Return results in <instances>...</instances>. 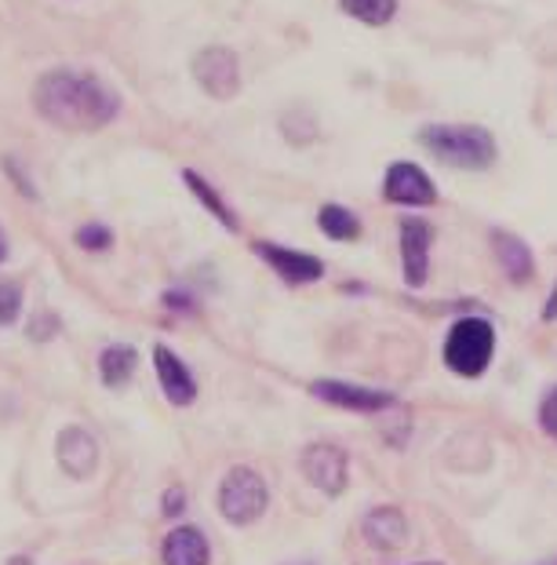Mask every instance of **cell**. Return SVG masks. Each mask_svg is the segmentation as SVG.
<instances>
[{
  "label": "cell",
  "mask_w": 557,
  "mask_h": 565,
  "mask_svg": "<svg viewBox=\"0 0 557 565\" xmlns=\"http://www.w3.org/2000/svg\"><path fill=\"white\" fill-rule=\"evenodd\" d=\"M33 106L63 131H99L120 114V95L88 70L58 66L33 84Z\"/></svg>",
  "instance_id": "6da1fadb"
},
{
  "label": "cell",
  "mask_w": 557,
  "mask_h": 565,
  "mask_svg": "<svg viewBox=\"0 0 557 565\" xmlns=\"http://www.w3.org/2000/svg\"><path fill=\"white\" fill-rule=\"evenodd\" d=\"M419 142L456 172H489L500 161V142L484 125H422Z\"/></svg>",
  "instance_id": "7a4b0ae2"
},
{
  "label": "cell",
  "mask_w": 557,
  "mask_h": 565,
  "mask_svg": "<svg viewBox=\"0 0 557 565\" xmlns=\"http://www.w3.org/2000/svg\"><path fill=\"white\" fill-rule=\"evenodd\" d=\"M444 365L463 380H478L495 358V329L484 318H459L444 335Z\"/></svg>",
  "instance_id": "3957f363"
},
{
  "label": "cell",
  "mask_w": 557,
  "mask_h": 565,
  "mask_svg": "<svg viewBox=\"0 0 557 565\" xmlns=\"http://www.w3.org/2000/svg\"><path fill=\"white\" fill-rule=\"evenodd\" d=\"M270 508V486L251 467H229L219 486V511L229 525H251L259 522Z\"/></svg>",
  "instance_id": "277c9868"
},
{
  "label": "cell",
  "mask_w": 557,
  "mask_h": 565,
  "mask_svg": "<svg viewBox=\"0 0 557 565\" xmlns=\"http://www.w3.org/2000/svg\"><path fill=\"white\" fill-rule=\"evenodd\" d=\"M193 81L201 84V92H208L212 99H234L240 92V58L234 47L226 44H212V47H201L193 55Z\"/></svg>",
  "instance_id": "5b68a950"
},
{
  "label": "cell",
  "mask_w": 557,
  "mask_h": 565,
  "mask_svg": "<svg viewBox=\"0 0 557 565\" xmlns=\"http://www.w3.org/2000/svg\"><path fill=\"white\" fill-rule=\"evenodd\" d=\"M302 475L313 489H321L324 497H343L350 486V456L343 445L335 441H313L302 449Z\"/></svg>",
  "instance_id": "8992f818"
},
{
  "label": "cell",
  "mask_w": 557,
  "mask_h": 565,
  "mask_svg": "<svg viewBox=\"0 0 557 565\" xmlns=\"http://www.w3.org/2000/svg\"><path fill=\"white\" fill-rule=\"evenodd\" d=\"M383 201L401 209H430L438 204V186L416 161H394L383 175Z\"/></svg>",
  "instance_id": "52a82bcc"
},
{
  "label": "cell",
  "mask_w": 557,
  "mask_h": 565,
  "mask_svg": "<svg viewBox=\"0 0 557 565\" xmlns=\"http://www.w3.org/2000/svg\"><path fill=\"white\" fill-rule=\"evenodd\" d=\"M256 248V256L270 267L277 278H281L285 285H313L324 278V263L313 256V252H302V248H285L277 242H256L251 245Z\"/></svg>",
  "instance_id": "ba28073f"
},
{
  "label": "cell",
  "mask_w": 557,
  "mask_h": 565,
  "mask_svg": "<svg viewBox=\"0 0 557 565\" xmlns=\"http://www.w3.org/2000/svg\"><path fill=\"white\" fill-rule=\"evenodd\" d=\"M397 242H401V274L408 288H422L430 278V248H433V226L419 215L397 223Z\"/></svg>",
  "instance_id": "9c48e42d"
},
{
  "label": "cell",
  "mask_w": 557,
  "mask_h": 565,
  "mask_svg": "<svg viewBox=\"0 0 557 565\" xmlns=\"http://www.w3.org/2000/svg\"><path fill=\"white\" fill-rule=\"evenodd\" d=\"M310 394L332 408H346V413H386L397 398L386 391H372V387H354V383L343 380H313Z\"/></svg>",
  "instance_id": "30bf717a"
},
{
  "label": "cell",
  "mask_w": 557,
  "mask_h": 565,
  "mask_svg": "<svg viewBox=\"0 0 557 565\" xmlns=\"http://www.w3.org/2000/svg\"><path fill=\"white\" fill-rule=\"evenodd\" d=\"M153 365H157V380H161V391L164 398L172 405H193V398H197V380H193L190 365L183 362L179 354H172L168 347H153Z\"/></svg>",
  "instance_id": "8fae6325"
},
{
  "label": "cell",
  "mask_w": 557,
  "mask_h": 565,
  "mask_svg": "<svg viewBox=\"0 0 557 565\" xmlns=\"http://www.w3.org/2000/svg\"><path fill=\"white\" fill-rule=\"evenodd\" d=\"M361 536L375 551H397L408 540V519L401 508H372L361 522Z\"/></svg>",
  "instance_id": "7c38bea8"
},
{
  "label": "cell",
  "mask_w": 557,
  "mask_h": 565,
  "mask_svg": "<svg viewBox=\"0 0 557 565\" xmlns=\"http://www.w3.org/2000/svg\"><path fill=\"white\" fill-rule=\"evenodd\" d=\"M58 463H63L66 475L74 478H88L99 467V445L84 427H66L58 435Z\"/></svg>",
  "instance_id": "4fadbf2b"
},
{
  "label": "cell",
  "mask_w": 557,
  "mask_h": 565,
  "mask_svg": "<svg viewBox=\"0 0 557 565\" xmlns=\"http://www.w3.org/2000/svg\"><path fill=\"white\" fill-rule=\"evenodd\" d=\"M161 558L164 565H212V544L204 540L201 529L179 525L164 536Z\"/></svg>",
  "instance_id": "5bb4252c"
},
{
  "label": "cell",
  "mask_w": 557,
  "mask_h": 565,
  "mask_svg": "<svg viewBox=\"0 0 557 565\" xmlns=\"http://www.w3.org/2000/svg\"><path fill=\"white\" fill-rule=\"evenodd\" d=\"M492 248L495 259H500V270L511 278L514 285H525L536 278V263H532V248L521 242L511 231H492Z\"/></svg>",
  "instance_id": "9a60e30c"
},
{
  "label": "cell",
  "mask_w": 557,
  "mask_h": 565,
  "mask_svg": "<svg viewBox=\"0 0 557 565\" xmlns=\"http://www.w3.org/2000/svg\"><path fill=\"white\" fill-rule=\"evenodd\" d=\"M183 183L193 190V198H197V201L204 204V209H208V212L215 215V220L223 223V231H229V234H237V231H240V215L219 198V190H215V186L208 183V179H201L197 172H193V168H186V172H183Z\"/></svg>",
  "instance_id": "2e32d148"
},
{
  "label": "cell",
  "mask_w": 557,
  "mask_h": 565,
  "mask_svg": "<svg viewBox=\"0 0 557 565\" xmlns=\"http://www.w3.org/2000/svg\"><path fill=\"white\" fill-rule=\"evenodd\" d=\"M318 226L324 237H332V242H357L361 234H365V226H361V215L350 212L346 204H321L318 209Z\"/></svg>",
  "instance_id": "e0dca14e"
},
{
  "label": "cell",
  "mask_w": 557,
  "mask_h": 565,
  "mask_svg": "<svg viewBox=\"0 0 557 565\" xmlns=\"http://www.w3.org/2000/svg\"><path fill=\"white\" fill-rule=\"evenodd\" d=\"M139 369V354L131 351L128 343H117V347H106L103 358H99V376L106 387H125V383L136 376Z\"/></svg>",
  "instance_id": "ac0fdd59"
},
{
  "label": "cell",
  "mask_w": 557,
  "mask_h": 565,
  "mask_svg": "<svg viewBox=\"0 0 557 565\" xmlns=\"http://www.w3.org/2000/svg\"><path fill=\"white\" fill-rule=\"evenodd\" d=\"M397 8H401V0H339V11L343 15H350L354 22H361V26H390Z\"/></svg>",
  "instance_id": "d6986e66"
},
{
  "label": "cell",
  "mask_w": 557,
  "mask_h": 565,
  "mask_svg": "<svg viewBox=\"0 0 557 565\" xmlns=\"http://www.w3.org/2000/svg\"><path fill=\"white\" fill-rule=\"evenodd\" d=\"M77 245L84 252H106L114 245V234H110V226H103V223H84L77 231Z\"/></svg>",
  "instance_id": "ffe728a7"
},
{
  "label": "cell",
  "mask_w": 557,
  "mask_h": 565,
  "mask_svg": "<svg viewBox=\"0 0 557 565\" xmlns=\"http://www.w3.org/2000/svg\"><path fill=\"white\" fill-rule=\"evenodd\" d=\"M19 310H22V285L0 281V324H15Z\"/></svg>",
  "instance_id": "44dd1931"
},
{
  "label": "cell",
  "mask_w": 557,
  "mask_h": 565,
  "mask_svg": "<svg viewBox=\"0 0 557 565\" xmlns=\"http://www.w3.org/2000/svg\"><path fill=\"white\" fill-rule=\"evenodd\" d=\"M539 427L547 430V438L557 441V387H550L539 402Z\"/></svg>",
  "instance_id": "7402d4cb"
},
{
  "label": "cell",
  "mask_w": 557,
  "mask_h": 565,
  "mask_svg": "<svg viewBox=\"0 0 557 565\" xmlns=\"http://www.w3.org/2000/svg\"><path fill=\"white\" fill-rule=\"evenodd\" d=\"M183 508H186V492H183V486H172L164 492V514H168V519H175Z\"/></svg>",
  "instance_id": "603a6c76"
},
{
  "label": "cell",
  "mask_w": 557,
  "mask_h": 565,
  "mask_svg": "<svg viewBox=\"0 0 557 565\" xmlns=\"http://www.w3.org/2000/svg\"><path fill=\"white\" fill-rule=\"evenodd\" d=\"M164 303L168 307H179V310H193V299L183 292V288H172V292L164 296Z\"/></svg>",
  "instance_id": "cb8c5ba5"
},
{
  "label": "cell",
  "mask_w": 557,
  "mask_h": 565,
  "mask_svg": "<svg viewBox=\"0 0 557 565\" xmlns=\"http://www.w3.org/2000/svg\"><path fill=\"white\" fill-rule=\"evenodd\" d=\"M543 321H557V281H554V288H550V296H547V303H543Z\"/></svg>",
  "instance_id": "d4e9b609"
},
{
  "label": "cell",
  "mask_w": 557,
  "mask_h": 565,
  "mask_svg": "<svg viewBox=\"0 0 557 565\" xmlns=\"http://www.w3.org/2000/svg\"><path fill=\"white\" fill-rule=\"evenodd\" d=\"M8 259V237H4V231H0V263Z\"/></svg>",
  "instance_id": "484cf974"
},
{
  "label": "cell",
  "mask_w": 557,
  "mask_h": 565,
  "mask_svg": "<svg viewBox=\"0 0 557 565\" xmlns=\"http://www.w3.org/2000/svg\"><path fill=\"white\" fill-rule=\"evenodd\" d=\"M536 565H557V555H554V558H543V562H536Z\"/></svg>",
  "instance_id": "4316f807"
},
{
  "label": "cell",
  "mask_w": 557,
  "mask_h": 565,
  "mask_svg": "<svg viewBox=\"0 0 557 565\" xmlns=\"http://www.w3.org/2000/svg\"><path fill=\"white\" fill-rule=\"evenodd\" d=\"M8 565H30V562H26V558H11Z\"/></svg>",
  "instance_id": "83f0119b"
},
{
  "label": "cell",
  "mask_w": 557,
  "mask_h": 565,
  "mask_svg": "<svg viewBox=\"0 0 557 565\" xmlns=\"http://www.w3.org/2000/svg\"><path fill=\"white\" fill-rule=\"evenodd\" d=\"M416 565H441V562H416Z\"/></svg>",
  "instance_id": "f1b7e54d"
},
{
  "label": "cell",
  "mask_w": 557,
  "mask_h": 565,
  "mask_svg": "<svg viewBox=\"0 0 557 565\" xmlns=\"http://www.w3.org/2000/svg\"><path fill=\"white\" fill-rule=\"evenodd\" d=\"M296 565H313V562H296Z\"/></svg>",
  "instance_id": "f546056e"
}]
</instances>
